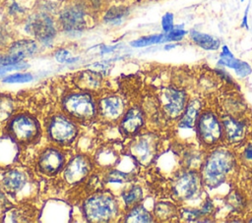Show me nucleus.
Masks as SVG:
<instances>
[{
  "mask_svg": "<svg viewBox=\"0 0 252 223\" xmlns=\"http://www.w3.org/2000/svg\"><path fill=\"white\" fill-rule=\"evenodd\" d=\"M130 175L127 174L124 171H119V170H112L110 171V173L107 176V181L110 183H117V184H121L124 183L126 181L129 180Z\"/></svg>",
  "mask_w": 252,
  "mask_h": 223,
  "instance_id": "nucleus-33",
  "label": "nucleus"
},
{
  "mask_svg": "<svg viewBox=\"0 0 252 223\" xmlns=\"http://www.w3.org/2000/svg\"><path fill=\"white\" fill-rule=\"evenodd\" d=\"M63 108L68 116L80 121L93 119L96 112L95 102L88 92H74L67 95L63 100Z\"/></svg>",
  "mask_w": 252,
  "mask_h": 223,
  "instance_id": "nucleus-7",
  "label": "nucleus"
},
{
  "mask_svg": "<svg viewBox=\"0 0 252 223\" xmlns=\"http://www.w3.org/2000/svg\"><path fill=\"white\" fill-rule=\"evenodd\" d=\"M218 64L221 67L232 69L238 78H246L252 74V67L245 61H242L233 56L220 57Z\"/></svg>",
  "mask_w": 252,
  "mask_h": 223,
  "instance_id": "nucleus-20",
  "label": "nucleus"
},
{
  "mask_svg": "<svg viewBox=\"0 0 252 223\" xmlns=\"http://www.w3.org/2000/svg\"><path fill=\"white\" fill-rule=\"evenodd\" d=\"M48 135L57 144H69L78 135L75 123L65 115H55L48 126Z\"/></svg>",
  "mask_w": 252,
  "mask_h": 223,
  "instance_id": "nucleus-10",
  "label": "nucleus"
},
{
  "mask_svg": "<svg viewBox=\"0 0 252 223\" xmlns=\"http://www.w3.org/2000/svg\"><path fill=\"white\" fill-rule=\"evenodd\" d=\"M180 218L185 222H198L202 218V214L199 208L185 207L179 211Z\"/></svg>",
  "mask_w": 252,
  "mask_h": 223,
  "instance_id": "nucleus-30",
  "label": "nucleus"
},
{
  "mask_svg": "<svg viewBox=\"0 0 252 223\" xmlns=\"http://www.w3.org/2000/svg\"><path fill=\"white\" fill-rule=\"evenodd\" d=\"M248 11H249V4L247 5V7L245 9V12H244V15H243V18H242V22H241V27L245 28L246 29L249 28V26H248Z\"/></svg>",
  "mask_w": 252,
  "mask_h": 223,
  "instance_id": "nucleus-42",
  "label": "nucleus"
},
{
  "mask_svg": "<svg viewBox=\"0 0 252 223\" xmlns=\"http://www.w3.org/2000/svg\"><path fill=\"white\" fill-rule=\"evenodd\" d=\"M158 43H164V32L142 36L140 38H137V39L131 41L130 45L132 47L140 48V47H146V46L158 44Z\"/></svg>",
  "mask_w": 252,
  "mask_h": 223,
  "instance_id": "nucleus-24",
  "label": "nucleus"
},
{
  "mask_svg": "<svg viewBox=\"0 0 252 223\" xmlns=\"http://www.w3.org/2000/svg\"><path fill=\"white\" fill-rule=\"evenodd\" d=\"M144 125V116L139 107L130 108L121 119L120 127L124 134L135 135Z\"/></svg>",
  "mask_w": 252,
  "mask_h": 223,
  "instance_id": "nucleus-18",
  "label": "nucleus"
},
{
  "mask_svg": "<svg viewBox=\"0 0 252 223\" xmlns=\"http://www.w3.org/2000/svg\"><path fill=\"white\" fill-rule=\"evenodd\" d=\"M89 7L83 0H76L64 6L58 12V27L68 35L76 36L82 33L88 26Z\"/></svg>",
  "mask_w": 252,
  "mask_h": 223,
  "instance_id": "nucleus-3",
  "label": "nucleus"
},
{
  "mask_svg": "<svg viewBox=\"0 0 252 223\" xmlns=\"http://www.w3.org/2000/svg\"><path fill=\"white\" fill-rule=\"evenodd\" d=\"M247 222H249V223H252V214L250 215V216H248L247 217V220H246Z\"/></svg>",
  "mask_w": 252,
  "mask_h": 223,
  "instance_id": "nucleus-44",
  "label": "nucleus"
},
{
  "mask_svg": "<svg viewBox=\"0 0 252 223\" xmlns=\"http://www.w3.org/2000/svg\"><path fill=\"white\" fill-rule=\"evenodd\" d=\"M199 209H200V212L202 214V217L211 216L215 211L214 200L211 197H206Z\"/></svg>",
  "mask_w": 252,
  "mask_h": 223,
  "instance_id": "nucleus-35",
  "label": "nucleus"
},
{
  "mask_svg": "<svg viewBox=\"0 0 252 223\" xmlns=\"http://www.w3.org/2000/svg\"><path fill=\"white\" fill-rule=\"evenodd\" d=\"M126 221L127 222H143V223H148V222H153L154 221V216L152 213L143 205H135L133 206L130 211L128 212L126 216Z\"/></svg>",
  "mask_w": 252,
  "mask_h": 223,
  "instance_id": "nucleus-23",
  "label": "nucleus"
},
{
  "mask_svg": "<svg viewBox=\"0 0 252 223\" xmlns=\"http://www.w3.org/2000/svg\"><path fill=\"white\" fill-rule=\"evenodd\" d=\"M176 213H177V209L175 205L170 202H158L155 206L156 217L162 220L170 219L174 217Z\"/></svg>",
  "mask_w": 252,
  "mask_h": 223,
  "instance_id": "nucleus-25",
  "label": "nucleus"
},
{
  "mask_svg": "<svg viewBox=\"0 0 252 223\" xmlns=\"http://www.w3.org/2000/svg\"><path fill=\"white\" fill-rule=\"evenodd\" d=\"M64 162V155L59 149L48 147L40 154L38 159V166L43 173L53 175L62 169Z\"/></svg>",
  "mask_w": 252,
  "mask_h": 223,
  "instance_id": "nucleus-14",
  "label": "nucleus"
},
{
  "mask_svg": "<svg viewBox=\"0 0 252 223\" xmlns=\"http://www.w3.org/2000/svg\"><path fill=\"white\" fill-rule=\"evenodd\" d=\"M82 85L86 88H96L99 87L101 84V77L97 72L94 71H88L84 72L82 74V77L80 78Z\"/></svg>",
  "mask_w": 252,
  "mask_h": 223,
  "instance_id": "nucleus-27",
  "label": "nucleus"
},
{
  "mask_svg": "<svg viewBox=\"0 0 252 223\" xmlns=\"http://www.w3.org/2000/svg\"><path fill=\"white\" fill-rule=\"evenodd\" d=\"M240 157H241L242 161L245 162V164L252 166V141L247 143L243 147V149L240 153Z\"/></svg>",
  "mask_w": 252,
  "mask_h": 223,
  "instance_id": "nucleus-36",
  "label": "nucleus"
},
{
  "mask_svg": "<svg viewBox=\"0 0 252 223\" xmlns=\"http://www.w3.org/2000/svg\"><path fill=\"white\" fill-rule=\"evenodd\" d=\"M190 40L198 47L207 51H216L220 47V40L209 33L201 32L197 29L188 31Z\"/></svg>",
  "mask_w": 252,
  "mask_h": 223,
  "instance_id": "nucleus-19",
  "label": "nucleus"
},
{
  "mask_svg": "<svg viewBox=\"0 0 252 223\" xmlns=\"http://www.w3.org/2000/svg\"><path fill=\"white\" fill-rule=\"evenodd\" d=\"M156 140L150 136H143L130 146L132 156L142 164H149L156 153Z\"/></svg>",
  "mask_w": 252,
  "mask_h": 223,
  "instance_id": "nucleus-13",
  "label": "nucleus"
},
{
  "mask_svg": "<svg viewBox=\"0 0 252 223\" xmlns=\"http://www.w3.org/2000/svg\"><path fill=\"white\" fill-rule=\"evenodd\" d=\"M240 1H241V2H243V1H244V0H240Z\"/></svg>",
  "mask_w": 252,
  "mask_h": 223,
  "instance_id": "nucleus-45",
  "label": "nucleus"
},
{
  "mask_svg": "<svg viewBox=\"0 0 252 223\" xmlns=\"http://www.w3.org/2000/svg\"><path fill=\"white\" fill-rule=\"evenodd\" d=\"M216 72H217V73L219 74V76H220L222 80H224L228 84H234V82H233V80L231 79L230 75L227 74L223 69H219V68H217V69H216Z\"/></svg>",
  "mask_w": 252,
  "mask_h": 223,
  "instance_id": "nucleus-39",
  "label": "nucleus"
},
{
  "mask_svg": "<svg viewBox=\"0 0 252 223\" xmlns=\"http://www.w3.org/2000/svg\"><path fill=\"white\" fill-rule=\"evenodd\" d=\"M195 131L197 139L203 146L214 148L223 141L220 116L212 109L201 112L195 126Z\"/></svg>",
  "mask_w": 252,
  "mask_h": 223,
  "instance_id": "nucleus-4",
  "label": "nucleus"
},
{
  "mask_svg": "<svg viewBox=\"0 0 252 223\" xmlns=\"http://www.w3.org/2000/svg\"><path fill=\"white\" fill-rule=\"evenodd\" d=\"M223 129V141L228 145H238L246 138L247 123L236 114L227 113L220 116Z\"/></svg>",
  "mask_w": 252,
  "mask_h": 223,
  "instance_id": "nucleus-11",
  "label": "nucleus"
},
{
  "mask_svg": "<svg viewBox=\"0 0 252 223\" xmlns=\"http://www.w3.org/2000/svg\"><path fill=\"white\" fill-rule=\"evenodd\" d=\"M203 188L200 172L190 168L179 172L171 185L174 198L183 202L197 198L201 195Z\"/></svg>",
  "mask_w": 252,
  "mask_h": 223,
  "instance_id": "nucleus-6",
  "label": "nucleus"
},
{
  "mask_svg": "<svg viewBox=\"0 0 252 223\" xmlns=\"http://www.w3.org/2000/svg\"><path fill=\"white\" fill-rule=\"evenodd\" d=\"M100 115L111 121H115L122 117L125 104L123 99L117 95H108L102 98L98 104Z\"/></svg>",
  "mask_w": 252,
  "mask_h": 223,
  "instance_id": "nucleus-16",
  "label": "nucleus"
},
{
  "mask_svg": "<svg viewBox=\"0 0 252 223\" xmlns=\"http://www.w3.org/2000/svg\"><path fill=\"white\" fill-rule=\"evenodd\" d=\"M7 14L15 19L28 16V9L21 4L20 0H9L6 7Z\"/></svg>",
  "mask_w": 252,
  "mask_h": 223,
  "instance_id": "nucleus-28",
  "label": "nucleus"
},
{
  "mask_svg": "<svg viewBox=\"0 0 252 223\" xmlns=\"http://www.w3.org/2000/svg\"><path fill=\"white\" fill-rule=\"evenodd\" d=\"M2 183L7 192L15 194L25 187L27 183V177L22 171L10 170L3 175Z\"/></svg>",
  "mask_w": 252,
  "mask_h": 223,
  "instance_id": "nucleus-21",
  "label": "nucleus"
},
{
  "mask_svg": "<svg viewBox=\"0 0 252 223\" xmlns=\"http://www.w3.org/2000/svg\"><path fill=\"white\" fill-rule=\"evenodd\" d=\"M20 1H22V0H20Z\"/></svg>",
  "mask_w": 252,
  "mask_h": 223,
  "instance_id": "nucleus-46",
  "label": "nucleus"
},
{
  "mask_svg": "<svg viewBox=\"0 0 252 223\" xmlns=\"http://www.w3.org/2000/svg\"><path fill=\"white\" fill-rule=\"evenodd\" d=\"M237 168V159L232 150L220 145L204 157L200 167V175L204 188L215 190L224 185L234 176Z\"/></svg>",
  "mask_w": 252,
  "mask_h": 223,
  "instance_id": "nucleus-1",
  "label": "nucleus"
},
{
  "mask_svg": "<svg viewBox=\"0 0 252 223\" xmlns=\"http://www.w3.org/2000/svg\"><path fill=\"white\" fill-rule=\"evenodd\" d=\"M86 218L92 222H109L118 214V203L110 194L100 193L90 196L84 203Z\"/></svg>",
  "mask_w": 252,
  "mask_h": 223,
  "instance_id": "nucleus-5",
  "label": "nucleus"
},
{
  "mask_svg": "<svg viewBox=\"0 0 252 223\" xmlns=\"http://www.w3.org/2000/svg\"><path fill=\"white\" fill-rule=\"evenodd\" d=\"M58 24L52 15L38 11L28 15L25 19V31L41 45L51 46L58 31Z\"/></svg>",
  "mask_w": 252,
  "mask_h": 223,
  "instance_id": "nucleus-2",
  "label": "nucleus"
},
{
  "mask_svg": "<svg viewBox=\"0 0 252 223\" xmlns=\"http://www.w3.org/2000/svg\"><path fill=\"white\" fill-rule=\"evenodd\" d=\"M9 40V36H8V32L5 29V28L0 25V45H5Z\"/></svg>",
  "mask_w": 252,
  "mask_h": 223,
  "instance_id": "nucleus-40",
  "label": "nucleus"
},
{
  "mask_svg": "<svg viewBox=\"0 0 252 223\" xmlns=\"http://www.w3.org/2000/svg\"><path fill=\"white\" fill-rule=\"evenodd\" d=\"M176 46H177V44L175 42H167V43H165L163 48H164V50H170L172 48H175Z\"/></svg>",
  "mask_w": 252,
  "mask_h": 223,
  "instance_id": "nucleus-43",
  "label": "nucleus"
},
{
  "mask_svg": "<svg viewBox=\"0 0 252 223\" xmlns=\"http://www.w3.org/2000/svg\"><path fill=\"white\" fill-rule=\"evenodd\" d=\"M33 79L32 75L30 73H15L12 75H8L3 79V83L5 84H23L30 83Z\"/></svg>",
  "mask_w": 252,
  "mask_h": 223,
  "instance_id": "nucleus-31",
  "label": "nucleus"
},
{
  "mask_svg": "<svg viewBox=\"0 0 252 223\" xmlns=\"http://www.w3.org/2000/svg\"><path fill=\"white\" fill-rule=\"evenodd\" d=\"M130 10L128 7L123 5H114L109 7L103 14L102 21L106 25L119 26L129 16Z\"/></svg>",
  "mask_w": 252,
  "mask_h": 223,
  "instance_id": "nucleus-22",
  "label": "nucleus"
},
{
  "mask_svg": "<svg viewBox=\"0 0 252 223\" xmlns=\"http://www.w3.org/2000/svg\"><path fill=\"white\" fill-rule=\"evenodd\" d=\"M88 2L90 5V8L98 10L106 3V0H88Z\"/></svg>",
  "mask_w": 252,
  "mask_h": 223,
  "instance_id": "nucleus-41",
  "label": "nucleus"
},
{
  "mask_svg": "<svg viewBox=\"0 0 252 223\" xmlns=\"http://www.w3.org/2000/svg\"><path fill=\"white\" fill-rule=\"evenodd\" d=\"M186 34H188V31L184 29V25L174 26L170 31L164 32V42H178L182 40Z\"/></svg>",
  "mask_w": 252,
  "mask_h": 223,
  "instance_id": "nucleus-29",
  "label": "nucleus"
},
{
  "mask_svg": "<svg viewBox=\"0 0 252 223\" xmlns=\"http://www.w3.org/2000/svg\"><path fill=\"white\" fill-rule=\"evenodd\" d=\"M91 163L84 155H77L69 161L65 170L64 177L70 184H75L82 181L90 172Z\"/></svg>",
  "mask_w": 252,
  "mask_h": 223,
  "instance_id": "nucleus-15",
  "label": "nucleus"
},
{
  "mask_svg": "<svg viewBox=\"0 0 252 223\" xmlns=\"http://www.w3.org/2000/svg\"><path fill=\"white\" fill-rule=\"evenodd\" d=\"M10 132L16 140L26 143L33 140L37 137L39 126L32 116L18 115L10 123Z\"/></svg>",
  "mask_w": 252,
  "mask_h": 223,
  "instance_id": "nucleus-12",
  "label": "nucleus"
},
{
  "mask_svg": "<svg viewBox=\"0 0 252 223\" xmlns=\"http://www.w3.org/2000/svg\"><path fill=\"white\" fill-rule=\"evenodd\" d=\"M203 104L199 98H193L188 101L182 115L178 119L177 126L180 129H193L197 120L203 111Z\"/></svg>",
  "mask_w": 252,
  "mask_h": 223,
  "instance_id": "nucleus-17",
  "label": "nucleus"
},
{
  "mask_svg": "<svg viewBox=\"0 0 252 223\" xmlns=\"http://www.w3.org/2000/svg\"><path fill=\"white\" fill-rule=\"evenodd\" d=\"M143 197V190L139 186H133L122 193V198L127 206H132L138 203Z\"/></svg>",
  "mask_w": 252,
  "mask_h": 223,
  "instance_id": "nucleus-26",
  "label": "nucleus"
},
{
  "mask_svg": "<svg viewBox=\"0 0 252 223\" xmlns=\"http://www.w3.org/2000/svg\"><path fill=\"white\" fill-rule=\"evenodd\" d=\"M227 204L233 208L234 210L242 208L244 206V201H243V197L241 195V194H239L238 192L234 191L231 192L228 195H227V200H226Z\"/></svg>",
  "mask_w": 252,
  "mask_h": 223,
  "instance_id": "nucleus-32",
  "label": "nucleus"
},
{
  "mask_svg": "<svg viewBox=\"0 0 252 223\" xmlns=\"http://www.w3.org/2000/svg\"><path fill=\"white\" fill-rule=\"evenodd\" d=\"M54 58L58 63H67L71 58L70 51L65 48H59L54 52Z\"/></svg>",
  "mask_w": 252,
  "mask_h": 223,
  "instance_id": "nucleus-37",
  "label": "nucleus"
},
{
  "mask_svg": "<svg viewBox=\"0 0 252 223\" xmlns=\"http://www.w3.org/2000/svg\"><path fill=\"white\" fill-rule=\"evenodd\" d=\"M38 50L35 39L22 38L12 41L8 45L7 52L0 55V66H7L20 63L28 57L33 56Z\"/></svg>",
  "mask_w": 252,
  "mask_h": 223,
  "instance_id": "nucleus-9",
  "label": "nucleus"
},
{
  "mask_svg": "<svg viewBox=\"0 0 252 223\" xmlns=\"http://www.w3.org/2000/svg\"><path fill=\"white\" fill-rule=\"evenodd\" d=\"M174 15L170 12L165 13L161 18V28L163 32H168L174 28Z\"/></svg>",
  "mask_w": 252,
  "mask_h": 223,
  "instance_id": "nucleus-34",
  "label": "nucleus"
},
{
  "mask_svg": "<svg viewBox=\"0 0 252 223\" xmlns=\"http://www.w3.org/2000/svg\"><path fill=\"white\" fill-rule=\"evenodd\" d=\"M3 108H12V104L9 99L0 100V119H5L10 115V113L6 110H3Z\"/></svg>",
  "mask_w": 252,
  "mask_h": 223,
  "instance_id": "nucleus-38",
  "label": "nucleus"
},
{
  "mask_svg": "<svg viewBox=\"0 0 252 223\" xmlns=\"http://www.w3.org/2000/svg\"><path fill=\"white\" fill-rule=\"evenodd\" d=\"M159 100L164 115L170 120H178L189 101V96L181 88L168 86L161 90Z\"/></svg>",
  "mask_w": 252,
  "mask_h": 223,
  "instance_id": "nucleus-8",
  "label": "nucleus"
}]
</instances>
